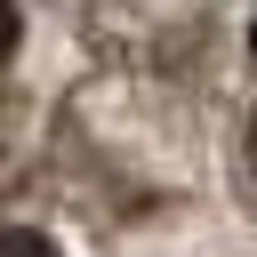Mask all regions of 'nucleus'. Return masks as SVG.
<instances>
[{
    "instance_id": "obj_1",
    "label": "nucleus",
    "mask_w": 257,
    "mask_h": 257,
    "mask_svg": "<svg viewBox=\"0 0 257 257\" xmlns=\"http://www.w3.org/2000/svg\"><path fill=\"white\" fill-rule=\"evenodd\" d=\"M0 257H64V249H56L48 233H32V225H8V233H0Z\"/></svg>"
},
{
    "instance_id": "obj_2",
    "label": "nucleus",
    "mask_w": 257,
    "mask_h": 257,
    "mask_svg": "<svg viewBox=\"0 0 257 257\" xmlns=\"http://www.w3.org/2000/svg\"><path fill=\"white\" fill-rule=\"evenodd\" d=\"M16 56V0H0V64Z\"/></svg>"
},
{
    "instance_id": "obj_3",
    "label": "nucleus",
    "mask_w": 257,
    "mask_h": 257,
    "mask_svg": "<svg viewBox=\"0 0 257 257\" xmlns=\"http://www.w3.org/2000/svg\"><path fill=\"white\" fill-rule=\"evenodd\" d=\"M249 169H257V112H249Z\"/></svg>"
}]
</instances>
